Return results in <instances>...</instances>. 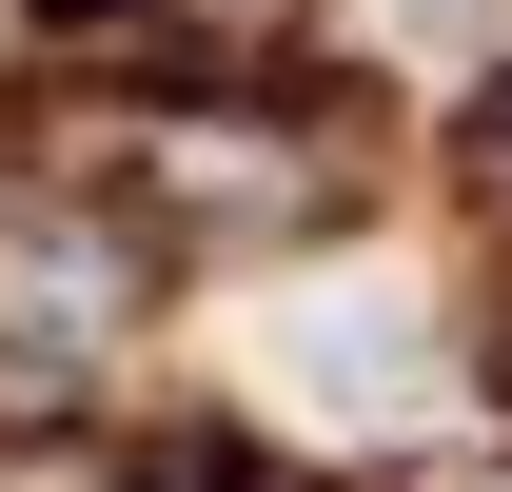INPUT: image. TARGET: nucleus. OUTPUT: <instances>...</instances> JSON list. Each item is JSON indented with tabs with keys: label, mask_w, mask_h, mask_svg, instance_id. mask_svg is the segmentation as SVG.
<instances>
[{
	"label": "nucleus",
	"mask_w": 512,
	"mask_h": 492,
	"mask_svg": "<svg viewBox=\"0 0 512 492\" xmlns=\"http://www.w3.org/2000/svg\"><path fill=\"white\" fill-rule=\"evenodd\" d=\"M473 178H512V60H493V99H473Z\"/></svg>",
	"instance_id": "2"
},
{
	"label": "nucleus",
	"mask_w": 512,
	"mask_h": 492,
	"mask_svg": "<svg viewBox=\"0 0 512 492\" xmlns=\"http://www.w3.org/2000/svg\"><path fill=\"white\" fill-rule=\"evenodd\" d=\"M158 492H316V473H276L256 433H158Z\"/></svg>",
	"instance_id": "1"
}]
</instances>
